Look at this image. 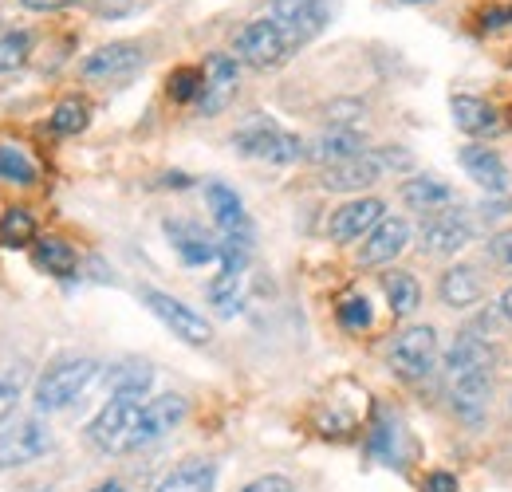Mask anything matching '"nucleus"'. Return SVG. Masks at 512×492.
<instances>
[{
    "instance_id": "obj_1",
    "label": "nucleus",
    "mask_w": 512,
    "mask_h": 492,
    "mask_svg": "<svg viewBox=\"0 0 512 492\" xmlns=\"http://www.w3.org/2000/svg\"><path fill=\"white\" fill-rule=\"evenodd\" d=\"M99 378V363L95 359H60L36 378V390H32V402L40 414H60L67 406H75L83 398V390Z\"/></svg>"
},
{
    "instance_id": "obj_2",
    "label": "nucleus",
    "mask_w": 512,
    "mask_h": 492,
    "mask_svg": "<svg viewBox=\"0 0 512 492\" xmlns=\"http://www.w3.org/2000/svg\"><path fill=\"white\" fill-rule=\"evenodd\" d=\"M386 363H390V370L398 378H406V382L430 378L438 370V331L430 323H418V327L398 331V339L386 351Z\"/></svg>"
},
{
    "instance_id": "obj_3",
    "label": "nucleus",
    "mask_w": 512,
    "mask_h": 492,
    "mask_svg": "<svg viewBox=\"0 0 512 492\" xmlns=\"http://www.w3.org/2000/svg\"><path fill=\"white\" fill-rule=\"evenodd\" d=\"M138 414H142V402L130 398V394H111L107 406L95 414V422L87 426V437L95 449L103 453H130V441L138 430Z\"/></svg>"
},
{
    "instance_id": "obj_4",
    "label": "nucleus",
    "mask_w": 512,
    "mask_h": 492,
    "mask_svg": "<svg viewBox=\"0 0 512 492\" xmlns=\"http://www.w3.org/2000/svg\"><path fill=\"white\" fill-rule=\"evenodd\" d=\"M233 146L245 158H260V162H272V166H288V162L304 158V142L296 134H288L284 126L268 123V119H253L249 126H241L233 134Z\"/></svg>"
},
{
    "instance_id": "obj_5",
    "label": "nucleus",
    "mask_w": 512,
    "mask_h": 492,
    "mask_svg": "<svg viewBox=\"0 0 512 492\" xmlns=\"http://www.w3.org/2000/svg\"><path fill=\"white\" fill-rule=\"evenodd\" d=\"M52 449V430L40 418H20L0 426V469L32 465Z\"/></svg>"
},
{
    "instance_id": "obj_6",
    "label": "nucleus",
    "mask_w": 512,
    "mask_h": 492,
    "mask_svg": "<svg viewBox=\"0 0 512 492\" xmlns=\"http://www.w3.org/2000/svg\"><path fill=\"white\" fill-rule=\"evenodd\" d=\"M237 56L245 63H253V67H276V63H284L296 48H292V40L284 36V28L272 20V16H264V20H253V24H245L241 32H237Z\"/></svg>"
},
{
    "instance_id": "obj_7",
    "label": "nucleus",
    "mask_w": 512,
    "mask_h": 492,
    "mask_svg": "<svg viewBox=\"0 0 512 492\" xmlns=\"http://www.w3.org/2000/svg\"><path fill=\"white\" fill-rule=\"evenodd\" d=\"M142 304L154 311L166 327H170V335H178L182 343H193V347H201V343H209L213 339V327H209V319L201 315V311H193L190 304H182V300H174L170 292H158V288H142Z\"/></svg>"
},
{
    "instance_id": "obj_8",
    "label": "nucleus",
    "mask_w": 512,
    "mask_h": 492,
    "mask_svg": "<svg viewBox=\"0 0 512 492\" xmlns=\"http://www.w3.org/2000/svg\"><path fill=\"white\" fill-rule=\"evenodd\" d=\"M327 0H272V20L284 28V36L292 40V48L316 40L327 28Z\"/></svg>"
},
{
    "instance_id": "obj_9",
    "label": "nucleus",
    "mask_w": 512,
    "mask_h": 492,
    "mask_svg": "<svg viewBox=\"0 0 512 492\" xmlns=\"http://www.w3.org/2000/svg\"><path fill=\"white\" fill-rule=\"evenodd\" d=\"M186 418V398L182 394H158L150 402H142V414H138V430L130 449H146V445H158L166 433H174Z\"/></svg>"
},
{
    "instance_id": "obj_10",
    "label": "nucleus",
    "mask_w": 512,
    "mask_h": 492,
    "mask_svg": "<svg viewBox=\"0 0 512 492\" xmlns=\"http://www.w3.org/2000/svg\"><path fill=\"white\" fill-rule=\"evenodd\" d=\"M146 63V52L142 44H130V40H119V44H103L95 48L87 60H83V79H95V83H111V79H127L138 67Z\"/></svg>"
},
{
    "instance_id": "obj_11",
    "label": "nucleus",
    "mask_w": 512,
    "mask_h": 492,
    "mask_svg": "<svg viewBox=\"0 0 512 492\" xmlns=\"http://www.w3.org/2000/svg\"><path fill=\"white\" fill-rule=\"evenodd\" d=\"M386 170V154H375V150H363L347 162H335V166H323V189H335V193H355V189H367L383 178Z\"/></svg>"
},
{
    "instance_id": "obj_12",
    "label": "nucleus",
    "mask_w": 512,
    "mask_h": 492,
    "mask_svg": "<svg viewBox=\"0 0 512 492\" xmlns=\"http://www.w3.org/2000/svg\"><path fill=\"white\" fill-rule=\"evenodd\" d=\"M386 217V205L379 197H359V201H347V205H339L335 213H331V221H327V233H331V241H359V237H367L379 221Z\"/></svg>"
},
{
    "instance_id": "obj_13",
    "label": "nucleus",
    "mask_w": 512,
    "mask_h": 492,
    "mask_svg": "<svg viewBox=\"0 0 512 492\" xmlns=\"http://www.w3.org/2000/svg\"><path fill=\"white\" fill-rule=\"evenodd\" d=\"M237 75H241V71H237V60H233V56H225V52L209 56L197 111H201V115H221V111L233 103V95H237Z\"/></svg>"
},
{
    "instance_id": "obj_14",
    "label": "nucleus",
    "mask_w": 512,
    "mask_h": 492,
    "mask_svg": "<svg viewBox=\"0 0 512 492\" xmlns=\"http://www.w3.org/2000/svg\"><path fill=\"white\" fill-rule=\"evenodd\" d=\"M449 406L461 422L481 426L489 414V398H493V374H469V378H446Z\"/></svg>"
},
{
    "instance_id": "obj_15",
    "label": "nucleus",
    "mask_w": 512,
    "mask_h": 492,
    "mask_svg": "<svg viewBox=\"0 0 512 492\" xmlns=\"http://www.w3.org/2000/svg\"><path fill=\"white\" fill-rule=\"evenodd\" d=\"M497 367V351L489 339H481L477 331H465L453 339L446 351V378H469V374H493Z\"/></svg>"
},
{
    "instance_id": "obj_16",
    "label": "nucleus",
    "mask_w": 512,
    "mask_h": 492,
    "mask_svg": "<svg viewBox=\"0 0 512 492\" xmlns=\"http://www.w3.org/2000/svg\"><path fill=\"white\" fill-rule=\"evenodd\" d=\"M469 233L473 229H469L461 209H438L422 225V248L434 252V256H453V252H461L469 245Z\"/></svg>"
},
{
    "instance_id": "obj_17",
    "label": "nucleus",
    "mask_w": 512,
    "mask_h": 492,
    "mask_svg": "<svg viewBox=\"0 0 512 492\" xmlns=\"http://www.w3.org/2000/svg\"><path fill=\"white\" fill-rule=\"evenodd\" d=\"M406 245H410V225H406L402 217H383V221L367 233L363 248H359V264H363V268L390 264Z\"/></svg>"
},
{
    "instance_id": "obj_18",
    "label": "nucleus",
    "mask_w": 512,
    "mask_h": 492,
    "mask_svg": "<svg viewBox=\"0 0 512 492\" xmlns=\"http://www.w3.org/2000/svg\"><path fill=\"white\" fill-rule=\"evenodd\" d=\"M461 166L473 182L489 193H505L509 189V166L493 146H461Z\"/></svg>"
},
{
    "instance_id": "obj_19",
    "label": "nucleus",
    "mask_w": 512,
    "mask_h": 492,
    "mask_svg": "<svg viewBox=\"0 0 512 492\" xmlns=\"http://www.w3.org/2000/svg\"><path fill=\"white\" fill-rule=\"evenodd\" d=\"M166 237H170L174 252H178L190 268L209 264V260H221V241H213L209 233H201L190 221H166Z\"/></svg>"
},
{
    "instance_id": "obj_20",
    "label": "nucleus",
    "mask_w": 512,
    "mask_h": 492,
    "mask_svg": "<svg viewBox=\"0 0 512 492\" xmlns=\"http://www.w3.org/2000/svg\"><path fill=\"white\" fill-rule=\"evenodd\" d=\"M205 201H209V213H213V221H217L221 237H229V233H249L245 205H241V197H237L225 182L205 185Z\"/></svg>"
},
{
    "instance_id": "obj_21",
    "label": "nucleus",
    "mask_w": 512,
    "mask_h": 492,
    "mask_svg": "<svg viewBox=\"0 0 512 492\" xmlns=\"http://www.w3.org/2000/svg\"><path fill=\"white\" fill-rule=\"evenodd\" d=\"M438 292H442V304L446 308H473L481 300V276L469 264H453V268L442 272Z\"/></svg>"
},
{
    "instance_id": "obj_22",
    "label": "nucleus",
    "mask_w": 512,
    "mask_h": 492,
    "mask_svg": "<svg viewBox=\"0 0 512 492\" xmlns=\"http://www.w3.org/2000/svg\"><path fill=\"white\" fill-rule=\"evenodd\" d=\"M449 111H453V123L457 130H465V134H493L501 119H497V111L485 103V99H477V95H453V103H449Z\"/></svg>"
},
{
    "instance_id": "obj_23",
    "label": "nucleus",
    "mask_w": 512,
    "mask_h": 492,
    "mask_svg": "<svg viewBox=\"0 0 512 492\" xmlns=\"http://www.w3.org/2000/svg\"><path fill=\"white\" fill-rule=\"evenodd\" d=\"M367 146H363V138L355 134V130H347V126H335V130H323L320 138L312 142V158L320 162V166H335V162H347V158H355V154H363Z\"/></svg>"
},
{
    "instance_id": "obj_24",
    "label": "nucleus",
    "mask_w": 512,
    "mask_h": 492,
    "mask_svg": "<svg viewBox=\"0 0 512 492\" xmlns=\"http://www.w3.org/2000/svg\"><path fill=\"white\" fill-rule=\"evenodd\" d=\"M217 485V465L213 461H186L178 469H170L154 492H213Z\"/></svg>"
},
{
    "instance_id": "obj_25",
    "label": "nucleus",
    "mask_w": 512,
    "mask_h": 492,
    "mask_svg": "<svg viewBox=\"0 0 512 492\" xmlns=\"http://www.w3.org/2000/svg\"><path fill=\"white\" fill-rule=\"evenodd\" d=\"M367 449H371V457L383 461V465H394V469L406 465V461H402V422L390 418L386 410H379V418H375V426H371Z\"/></svg>"
},
{
    "instance_id": "obj_26",
    "label": "nucleus",
    "mask_w": 512,
    "mask_h": 492,
    "mask_svg": "<svg viewBox=\"0 0 512 492\" xmlns=\"http://www.w3.org/2000/svg\"><path fill=\"white\" fill-rule=\"evenodd\" d=\"M402 201L406 209H418V213H438L453 201V189L438 178H410L402 185Z\"/></svg>"
},
{
    "instance_id": "obj_27",
    "label": "nucleus",
    "mask_w": 512,
    "mask_h": 492,
    "mask_svg": "<svg viewBox=\"0 0 512 492\" xmlns=\"http://www.w3.org/2000/svg\"><path fill=\"white\" fill-rule=\"evenodd\" d=\"M383 292L394 315H414L418 304H422V288H418V280L410 272H390L383 280Z\"/></svg>"
},
{
    "instance_id": "obj_28",
    "label": "nucleus",
    "mask_w": 512,
    "mask_h": 492,
    "mask_svg": "<svg viewBox=\"0 0 512 492\" xmlns=\"http://www.w3.org/2000/svg\"><path fill=\"white\" fill-rule=\"evenodd\" d=\"M0 182H12V185L36 182V162L28 158L24 146H16V142H0Z\"/></svg>"
},
{
    "instance_id": "obj_29",
    "label": "nucleus",
    "mask_w": 512,
    "mask_h": 492,
    "mask_svg": "<svg viewBox=\"0 0 512 492\" xmlns=\"http://www.w3.org/2000/svg\"><path fill=\"white\" fill-rule=\"evenodd\" d=\"M36 264L44 268V272H52V276H71L75 272V248L60 241V237H40L36 241Z\"/></svg>"
},
{
    "instance_id": "obj_30",
    "label": "nucleus",
    "mask_w": 512,
    "mask_h": 492,
    "mask_svg": "<svg viewBox=\"0 0 512 492\" xmlns=\"http://www.w3.org/2000/svg\"><path fill=\"white\" fill-rule=\"evenodd\" d=\"M241 280H245V272H229V268L217 272V280L209 284V304L217 308V315L241 311Z\"/></svg>"
},
{
    "instance_id": "obj_31",
    "label": "nucleus",
    "mask_w": 512,
    "mask_h": 492,
    "mask_svg": "<svg viewBox=\"0 0 512 492\" xmlns=\"http://www.w3.org/2000/svg\"><path fill=\"white\" fill-rule=\"evenodd\" d=\"M28 241H36V221L28 209H4L0 217V245L4 248H24Z\"/></svg>"
},
{
    "instance_id": "obj_32",
    "label": "nucleus",
    "mask_w": 512,
    "mask_h": 492,
    "mask_svg": "<svg viewBox=\"0 0 512 492\" xmlns=\"http://www.w3.org/2000/svg\"><path fill=\"white\" fill-rule=\"evenodd\" d=\"M154 382V370L146 363H123V367L111 370V394H130V398H142Z\"/></svg>"
},
{
    "instance_id": "obj_33",
    "label": "nucleus",
    "mask_w": 512,
    "mask_h": 492,
    "mask_svg": "<svg viewBox=\"0 0 512 492\" xmlns=\"http://www.w3.org/2000/svg\"><path fill=\"white\" fill-rule=\"evenodd\" d=\"M87 123H91V107L83 103V99H64L56 111H52V130L56 134H64V138H71V134H79V130H87Z\"/></svg>"
},
{
    "instance_id": "obj_34",
    "label": "nucleus",
    "mask_w": 512,
    "mask_h": 492,
    "mask_svg": "<svg viewBox=\"0 0 512 492\" xmlns=\"http://www.w3.org/2000/svg\"><path fill=\"white\" fill-rule=\"evenodd\" d=\"M201 83H205V71H197V67H178V71L170 75L166 91H170V99H178V103H197V99H201Z\"/></svg>"
},
{
    "instance_id": "obj_35",
    "label": "nucleus",
    "mask_w": 512,
    "mask_h": 492,
    "mask_svg": "<svg viewBox=\"0 0 512 492\" xmlns=\"http://www.w3.org/2000/svg\"><path fill=\"white\" fill-rule=\"evenodd\" d=\"M28 52H32V36H28V32H8V36H0V75L24 67V63H28Z\"/></svg>"
},
{
    "instance_id": "obj_36",
    "label": "nucleus",
    "mask_w": 512,
    "mask_h": 492,
    "mask_svg": "<svg viewBox=\"0 0 512 492\" xmlns=\"http://www.w3.org/2000/svg\"><path fill=\"white\" fill-rule=\"evenodd\" d=\"M371 319H375V311H371V300H367V296H347V300L339 304V323H343L347 331H363V327H371Z\"/></svg>"
},
{
    "instance_id": "obj_37",
    "label": "nucleus",
    "mask_w": 512,
    "mask_h": 492,
    "mask_svg": "<svg viewBox=\"0 0 512 492\" xmlns=\"http://www.w3.org/2000/svg\"><path fill=\"white\" fill-rule=\"evenodd\" d=\"M20 390H24V370H4V374H0V426H4V418L12 414Z\"/></svg>"
},
{
    "instance_id": "obj_38",
    "label": "nucleus",
    "mask_w": 512,
    "mask_h": 492,
    "mask_svg": "<svg viewBox=\"0 0 512 492\" xmlns=\"http://www.w3.org/2000/svg\"><path fill=\"white\" fill-rule=\"evenodd\" d=\"M241 492H296V489H292L288 477H276V473H272V477H256L253 485H245Z\"/></svg>"
},
{
    "instance_id": "obj_39",
    "label": "nucleus",
    "mask_w": 512,
    "mask_h": 492,
    "mask_svg": "<svg viewBox=\"0 0 512 492\" xmlns=\"http://www.w3.org/2000/svg\"><path fill=\"white\" fill-rule=\"evenodd\" d=\"M489 252L505 264V268H512V229H501L497 237H493V245H489Z\"/></svg>"
},
{
    "instance_id": "obj_40",
    "label": "nucleus",
    "mask_w": 512,
    "mask_h": 492,
    "mask_svg": "<svg viewBox=\"0 0 512 492\" xmlns=\"http://www.w3.org/2000/svg\"><path fill=\"white\" fill-rule=\"evenodd\" d=\"M422 492H457V477L453 473H430Z\"/></svg>"
},
{
    "instance_id": "obj_41",
    "label": "nucleus",
    "mask_w": 512,
    "mask_h": 492,
    "mask_svg": "<svg viewBox=\"0 0 512 492\" xmlns=\"http://www.w3.org/2000/svg\"><path fill=\"white\" fill-rule=\"evenodd\" d=\"M481 24L485 28H505V24H512V8H489Z\"/></svg>"
},
{
    "instance_id": "obj_42",
    "label": "nucleus",
    "mask_w": 512,
    "mask_h": 492,
    "mask_svg": "<svg viewBox=\"0 0 512 492\" xmlns=\"http://www.w3.org/2000/svg\"><path fill=\"white\" fill-rule=\"evenodd\" d=\"M24 8H32V12H56V8H67V4H75V0H20Z\"/></svg>"
},
{
    "instance_id": "obj_43",
    "label": "nucleus",
    "mask_w": 512,
    "mask_h": 492,
    "mask_svg": "<svg viewBox=\"0 0 512 492\" xmlns=\"http://www.w3.org/2000/svg\"><path fill=\"white\" fill-rule=\"evenodd\" d=\"M501 315H505V319L512 323V288L505 292V296H501Z\"/></svg>"
},
{
    "instance_id": "obj_44",
    "label": "nucleus",
    "mask_w": 512,
    "mask_h": 492,
    "mask_svg": "<svg viewBox=\"0 0 512 492\" xmlns=\"http://www.w3.org/2000/svg\"><path fill=\"white\" fill-rule=\"evenodd\" d=\"M91 492H127L123 485H115V481H107V485H99V489H91Z\"/></svg>"
},
{
    "instance_id": "obj_45",
    "label": "nucleus",
    "mask_w": 512,
    "mask_h": 492,
    "mask_svg": "<svg viewBox=\"0 0 512 492\" xmlns=\"http://www.w3.org/2000/svg\"><path fill=\"white\" fill-rule=\"evenodd\" d=\"M16 492H52L48 485H24V489H16Z\"/></svg>"
},
{
    "instance_id": "obj_46",
    "label": "nucleus",
    "mask_w": 512,
    "mask_h": 492,
    "mask_svg": "<svg viewBox=\"0 0 512 492\" xmlns=\"http://www.w3.org/2000/svg\"><path fill=\"white\" fill-rule=\"evenodd\" d=\"M402 4H426V0H402Z\"/></svg>"
}]
</instances>
